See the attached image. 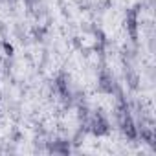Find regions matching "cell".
Segmentation results:
<instances>
[{
	"instance_id": "6da1fadb",
	"label": "cell",
	"mask_w": 156,
	"mask_h": 156,
	"mask_svg": "<svg viewBox=\"0 0 156 156\" xmlns=\"http://www.w3.org/2000/svg\"><path fill=\"white\" fill-rule=\"evenodd\" d=\"M88 130L94 136H107L110 132V123H108V119L101 112H96L92 116V119L88 121Z\"/></svg>"
},
{
	"instance_id": "7a4b0ae2",
	"label": "cell",
	"mask_w": 156,
	"mask_h": 156,
	"mask_svg": "<svg viewBox=\"0 0 156 156\" xmlns=\"http://www.w3.org/2000/svg\"><path fill=\"white\" fill-rule=\"evenodd\" d=\"M138 11H140V4H136L134 8H130L127 11V17H125V26H127L129 37H130L132 42L138 41Z\"/></svg>"
},
{
	"instance_id": "3957f363",
	"label": "cell",
	"mask_w": 156,
	"mask_h": 156,
	"mask_svg": "<svg viewBox=\"0 0 156 156\" xmlns=\"http://www.w3.org/2000/svg\"><path fill=\"white\" fill-rule=\"evenodd\" d=\"M99 90L105 92V94H112L114 92V81H112V75L103 70L101 75H99Z\"/></svg>"
},
{
	"instance_id": "277c9868",
	"label": "cell",
	"mask_w": 156,
	"mask_h": 156,
	"mask_svg": "<svg viewBox=\"0 0 156 156\" xmlns=\"http://www.w3.org/2000/svg\"><path fill=\"white\" fill-rule=\"evenodd\" d=\"M55 88L62 98H70V90H68V79L64 73H59V77L55 79Z\"/></svg>"
},
{
	"instance_id": "5b68a950",
	"label": "cell",
	"mask_w": 156,
	"mask_h": 156,
	"mask_svg": "<svg viewBox=\"0 0 156 156\" xmlns=\"http://www.w3.org/2000/svg\"><path fill=\"white\" fill-rule=\"evenodd\" d=\"M48 151L59 152V154H70V141H66V140H57L53 145H48Z\"/></svg>"
},
{
	"instance_id": "8992f818",
	"label": "cell",
	"mask_w": 156,
	"mask_h": 156,
	"mask_svg": "<svg viewBox=\"0 0 156 156\" xmlns=\"http://www.w3.org/2000/svg\"><path fill=\"white\" fill-rule=\"evenodd\" d=\"M138 136H141V140H143L145 143L154 145V132H152V129H149V127H141V129L138 130Z\"/></svg>"
},
{
	"instance_id": "52a82bcc",
	"label": "cell",
	"mask_w": 156,
	"mask_h": 156,
	"mask_svg": "<svg viewBox=\"0 0 156 156\" xmlns=\"http://www.w3.org/2000/svg\"><path fill=\"white\" fill-rule=\"evenodd\" d=\"M2 51H4V55H8V57H13L15 55V48H13V44L11 42H8V41H2Z\"/></svg>"
},
{
	"instance_id": "ba28073f",
	"label": "cell",
	"mask_w": 156,
	"mask_h": 156,
	"mask_svg": "<svg viewBox=\"0 0 156 156\" xmlns=\"http://www.w3.org/2000/svg\"><path fill=\"white\" fill-rule=\"evenodd\" d=\"M127 83H129V87H130L132 90H136V88H138V75L132 73V72H129V73H127Z\"/></svg>"
},
{
	"instance_id": "9c48e42d",
	"label": "cell",
	"mask_w": 156,
	"mask_h": 156,
	"mask_svg": "<svg viewBox=\"0 0 156 156\" xmlns=\"http://www.w3.org/2000/svg\"><path fill=\"white\" fill-rule=\"evenodd\" d=\"M94 35H96L98 42H101V44H107V37H105V33H103L101 30H96V31H94Z\"/></svg>"
},
{
	"instance_id": "30bf717a",
	"label": "cell",
	"mask_w": 156,
	"mask_h": 156,
	"mask_svg": "<svg viewBox=\"0 0 156 156\" xmlns=\"http://www.w3.org/2000/svg\"><path fill=\"white\" fill-rule=\"evenodd\" d=\"M33 35H35L39 41H42V35H44V28H35V30H33Z\"/></svg>"
}]
</instances>
